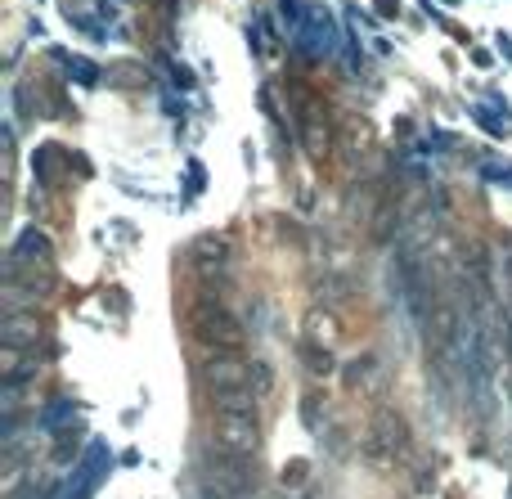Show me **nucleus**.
<instances>
[{
    "mask_svg": "<svg viewBox=\"0 0 512 499\" xmlns=\"http://www.w3.org/2000/svg\"><path fill=\"white\" fill-rule=\"evenodd\" d=\"M203 486L243 499L256 486V464H248L243 455H230V450L216 446V450H207L203 455Z\"/></svg>",
    "mask_w": 512,
    "mask_h": 499,
    "instance_id": "nucleus-1",
    "label": "nucleus"
},
{
    "mask_svg": "<svg viewBox=\"0 0 512 499\" xmlns=\"http://www.w3.org/2000/svg\"><path fill=\"white\" fill-rule=\"evenodd\" d=\"M297 45L301 50H310V54L337 50V27H333V14H328L324 5L306 9V23H301V32H297Z\"/></svg>",
    "mask_w": 512,
    "mask_h": 499,
    "instance_id": "nucleus-5",
    "label": "nucleus"
},
{
    "mask_svg": "<svg viewBox=\"0 0 512 499\" xmlns=\"http://www.w3.org/2000/svg\"><path fill=\"white\" fill-rule=\"evenodd\" d=\"M54 59L68 68V77L77 81V86H99V68L90 59H81V54H63V50H54Z\"/></svg>",
    "mask_w": 512,
    "mask_h": 499,
    "instance_id": "nucleus-8",
    "label": "nucleus"
},
{
    "mask_svg": "<svg viewBox=\"0 0 512 499\" xmlns=\"http://www.w3.org/2000/svg\"><path fill=\"white\" fill-rule=\"evenodd\" d=\"M306 365L315 369V374H333V356H328V351H319V347L306 351Z\"/></svg>",
    "mask_w": 512,
    "mask_h": 499,
    "instance_id": "nucleus-10",
    "label": "nucleus"
},
{
    "mask_svg": "<svg viewBox=\"0 0 512 499\" xmlns=\"http://www.w3.org/2000/svg\"><path fill=\"white\" fill-rule=\"evenodd\" d=\"M499 54H504V59H512V36H504V32H499Z\"/></svg>",
    "mask_w": 512,
    "mask_h": 499,
    "instance_id": "nucleus-15",
    "label": "nucleus"
},
{
    "mask_svg": "<svg viewBox=\"0 0 512 499\" xmlns=\"http://www.w3.org/2000/svg\"><path fill=\"white\" fill-rule=\"evenodd\" d=\"M472 117H477V122H481V126H486V131H490V135H499V131H504V126H508V122H504V117L486 113V108H481V104H472Z\"/></svg>",
    "mask_w": 512,
    "mask_h": 499,
    "instance_id": "nucleus-11",
    "label": "nucleus"
},
{
    "mask_svg": "<svg viewBox=\"0 0 512 499\" xmlns=\"http://www.w3.org/2000/svg\"><path fill=\"white\" fill-rule=\"evenodd\" d=\"M50 257V239L41 230H23L14 243V261H45Z\"/></svg>",
    "mask_w": 512,
    "mask_h": 499,
    "instance_id": "nucleus-7",
    "label": "nucleus"
},
{
    "mask_svg": "<svg viewBox=\"0 0 512 499\" xmlns=\"http://www.w3.org/2000/svg\"><path fill=\"white\" fill-rule=\"evenodd\" d=\"M27 342H36V324H23V315H9V324H5V347L18 351V347H27Z\"/></svg>",
    "mask_w": 512,
    "mask_h": 499,
    "instance_id": "nucleus-9",
    "label": "nucleus"
},
{
    "mask_svg": "<svg viewBox=\"0 0 512 499\" xmlns=\"http://www.w3.org/2000/svg\"><path fill=\"white\" fill-rule=\"evenodd\" d=\"M441 5H459V0H441Z\"/></svg>",
    "mask_w": 512,
    "mask_h": 499,
    "instance_id": "nucleus-16",
    "label": "nucleus"
},
{
    "mask_svg": "<svg viewBox=\"0 0 512 499\" xmlns=\"http://www.w3.org/2000/svg\"><path fill=\"white\" fill-rule=\"evenodd\" d=\"M378 14L391 18V14H400V5H396V0H378Z\"/></svg>",
    "mask_w": 512,
    "mask_h": 499,
    "instance_id": "nucleus-14",
    "label": "nucleus"
},
{
    "mask_svg": "<svg viewBox=\"0 0 512 499\" xmlns=\"http://www.w3.org/2000/svg\"><path fill=\"white\" fill-rule=\"evenodd\" d=\"M194 338L203 342V347H216V351H234L243 342V329L239 320H234L225 306L216 302H198L194 306Z\"/></svg>",
    "mask_w": 512,
    "mask_h": 499,
    "instance_id": "nucleus-2",
    "label": "nucleus"
},
{
    "mask_svg": "<svg viewBox=\"0 0 512 499\" xmlns=\"http://www.w3.org/2000/svg\"><path fill=\"white\" fill-rule=\"evenodd\" d=\"M248 378H252V365H243V360H234V356H221V351H216L212 360H203V365H198V383L207 387V396H212V392H234V387H248Z\"/></svg>",
    "mask_w": 512,
    "mask_h": 499,
    "instance_id": "nucleus-4",
    "label": "nucleus"
},
{
    "mask_svg": "<svg viewBox=\"0 0 512 499\" xmlns=\"http://www.w3.org/2000/svg\"><path fill=\"white\" fill-rule=\"evenodd\" d=\"M171 77H176V86H194V72H185V63H176V68H171Z\"/></svg>",
    "mask_w": 512,
    "mask_h": 499,
    "instance_id": "nucleus-13",
    "label": "nucleus"
},
{
    "mask_svg": "<svg viewBox=\"0 0 512 499\" xmlns=\"http://www.w3.org/2000/svg\"><path fill=\"white\" fill-rule=\"evenodd\" d=\"M189 189H194V194H198V189H203V162H189Z\"/></svg>",
    "mask_w": 512,
    "mask_h": 499,
    "instance_id": "nucleus-12",
    "label": "nucleus"
},
{
    "mask_svg": "<svg viewBox=\"0 0 512 499\" xmlns=\"http://www.w3.org/2000/svg\"><path fill=\"white\" fill-rule=\"evenodd\" d=\"M216 446L230 450V455L252 459L261 446V432H256V414H225L216 419Z\"/></svg>",
    "mask_w": 512,
    "mask_h": 499,
    "instance_id": "nucleus-3",
    "label": "nucleus"
},
{
    "mask_svg": "<svg viewBox=\"0 0 512 499\" xmlns=\"http://www.w3.org/2000/svg\"><path fill=\"white\" fill-rule=\"evenodd\" d=\"M400 446H405V423H400V414H378L373 432H369V450L373 455H396Z\"/></svg>",
    "mask_w": 512,
    "mask_h": 499,
    "instance_id": "nucleus-6",
    "label": "nucleus"
}]
</instances>
